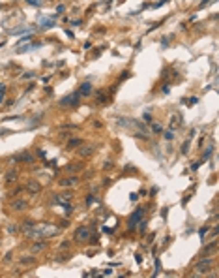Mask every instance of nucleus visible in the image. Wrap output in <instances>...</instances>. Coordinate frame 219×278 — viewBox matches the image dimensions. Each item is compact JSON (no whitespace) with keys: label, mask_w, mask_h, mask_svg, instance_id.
<instances>
[{"label":"nucleus","mask_w":219,"mask_h":278,"mask_svg":"<svg viewBox=\"0 0 219 278\" xmlns=\"http://www.w3.org/2000/svg\"><path fill=\"white\" fill-rule=\"evenodd\" d=\"M15 178H17V171L6 173V182H15Z\"/></svg>","instance_id":"obj_15"},{"label":"nucleus","mask_w":219,"mask_h":278,"mask_svg":"<svg viewBox=\"0 0 219 278\" xmlns=\"http://www.w3.org/2000/svg\"><path fill=\"white\" fill-rule=\"evenodd\" d=\"M26 190H28L30 194H38L39 190H41V184H39L38 180H26Z\"/></svg>","instance_id":"obj_7"},{"label":"nucleus","mask_w":219,"mask_h":278,"mask_svg":"<svg viewBox=\"0 0 219 278\" xmlns=\"http://www.w3.org/2000/svg\"><path fill=\"white\" fill-rule=\"evenodd\" d=\"M129 199H131V201H137V199H139V194H131Z\"/></svg>","instance_id":"obj_29"},{"label":"nucleus","mask_w":219,"mask_h":278,"mask_svg":"<svg viewBox=\"0 0 219 278\" xmlns=\"http://www.w3.org/2000/svg\"><path fill=\"white\" fill-rule=\"evenodd\" d=\"M21 263L23 265H34L36 259H34V257H21Z\"/></svg>","instance_id":"obj_17"},{"label":"nucleus","mask_w":219,"mask_h":278,"mask_svg":"<svg viewBox=\"0 0 219 278\" xmlns=\"http://www.w3.org/2000/svg\"><path fill=\"white\" fill-rule=\"evenodd\" d=\"M81 145V139H71L69 143H67V149H75V147Z\"/></svg>","instance_id":"obj_18"},{"label":"nucleus","mask_w":219,"mask_h":278,"mask_svg":"<svg viewBox=\"0 0 219 278\" xmlns=\"http://www.w3.org/2000/svg\"><path fill=\"white\" fill-rule=\"evenodd\" d=\"M47 248V243L45 241H36L34 244H32V254H38V252H41V250H45Z\"/></svg>","instance_id":"obj_10"},{"label":"nucleus","mask_w":219,"mask_h":278,"mask_svg":"<svg viewBox=\"0 0 219 278\" xmlns=\"http://www.w3.org/2000/svg\"><path fill=\"white\" fill-rule=\"evenodd\" d=\"M79 154H81V156H90V154H92V147H81V149H79Z\"/></svg>","instance_id":"obj_13"},{"label":"nucleus","mask_w":219,"mask_h":278,"mask_svg":"<svg viewBox=\"0 0 219 278\" xmlns=\"http://www.w3.org/2000/svg\"><path fill=\"white\" fill-rule=\"evenodd\" d=\"M187 149H189V141H185L184 145H182V152H187Z\"/></svg>","instance_id":"obj_27"},{"label":"nucleus","mask_w":219,"mask_h":278,"mask_svg":"<svg viewBox=\"0 0 219 278\" xmlns=\"http://www.w3.org/2000/svg\"><path fill=\"white\" fill-rule=\"evenodd\" d=\"M165 139H169V141H170V139H174V132H172V130L165 132Z\"/></svg>","instance_id":"obj_24"},{"label":"nucleus","mask_w":219,"mask_h":278,"mask_svg":"<svg viewBox=\"0 0 219 278\" xmlns=\"http://www.w3.org/2000/svg\"><path fill=\"white\" fill-rule=\"evenodd\" d=\"M217 250V241H212L208 246L204 248V256H208V254H212V252H216Z\"/></svg>","instance_id":"obj_12"},{"label":"nucleus","mask_w":219,"mask_h":278,"mask_svg":"<svg viewBox=\"0 0 219 278\" xmlns=\"http://www.w3.org/2000/svg\"><path fill=\"white\" fill-rule=\"evenodd\" d=\"M77 182H79V177H75V175H73V177L62 178V180H60V186H62V188H67V186H75Z\"/></svg>","instance_id":"obj_8"},{"label":"nucleus","mask_w":219,"mask_h":278,"mask_svg":"<svg viewBox=\"0 0 219 278\" xmlns=\"http://www.w3.org/2000/svg\"><path fill=\"white\" fill-rule=\"evenodd\" d=\"M58 233V228L53 224H45V225H34L32 229H26L25 235L30 237V239H49V237H54Z\"/></svg>","instance_id":"obj_1"},{"label":"nucleus","mask_w":219,"mask_h":278,"mask_svg":"<svg viewBox=\"0 0 219 278\" xmlns=\"http://www.w3.org/2000/svg\"><path fill=\"white\" fill-rule=\"evenodd\" d=\"M152 132H154V133H161V132H163V126H161V124H154V126H152Z\"/></svg>","instance_id":"obj_21"},{"label":"nucleus","mask_w":219,"mask_h":278,"mask_svg":"<svg viewBox=\"0 0 219 278\" xmlns=\"http://www.w3.org/2000/svg\"><path fill=\"white\" fill-rule=\"evenodd\" d=\"M178 126H180V117H172L170 118V130L178 128Z\"/></svg>","instance_id":"obj_16"},{"label":"nucleus","mask_w":219,"mask_h":278,"mask_svg":"<svg viewBox=\"0 0 219 278\" xmlns=\"http://www.w3.org/2000/svg\"><path fill=\"white\" fill-rule=\"evenodd\" d=\"M103 167H105V169H111V167H113V164H111V162H105V165H103Z\"/></svg>","instance_id":"obj_30"},{"label":"nucleus","mask_w":219,"mask_h":278,"mask_svg":"<svg viewBox=\"0 0 219 278\" xmlns=\"http://www.w3.org/2000/svg\"><path fill=\"white\" fill-rule=\"evenodd\" d=\"M11 259H13V254H11V252H10V254H6V257H4V261H6V263H10Z\"/></svg>","instance_id":"obj_26"},{"label":"nucleus","mask_w":219,"mask_h":278,"mask_svg":"<svg viewBox=\"0 0 219 278\" xmlns=\"http://www.w3.org/2000/svg\"><path fill=\"white\" fill-rule=\"evenodd\" d=\"M210 156H212V152H210V150H208V152H204V156H202V158H204V160H208Z\"/></svg>","instance_id":"obj_31"},{"label":"nucleus","mask_w":219,"mask_h":278,"mask_svg":"<svg viewBox=\"0 0 219 278\" xmlns=\"http://www.w3.org/2000/svg\"><path fill=\"white\" fill-rule=\"evenodd\" d=\"M208 231H210V228H208V225H206V228H202L200 231H198V235H200V239H204V235H206V233H208Z\"/></svg>","instance_id":"obj_23"},{"label":"nucleus","mask_w":219,"mask_h":278,"mask_svg":"<svg viewBox=\"0 0 219 278\" xmlns=\"http://www.w3.org/2000/svg\"><path fill=\"white\" fill-rule=\"evenodd\" d=\"M4 96H6V94H0V104L4 102Z\"/></svg>","instance_id":"obj_32"},{"label":"nucleus","mask_w":219,"mask_h":278,"mask_svg":"<svg viewBox=\"0 0 219 278\" xmlns=\"http://www.w3.org/2000/svg\"><path fill=\"white\" fill-rule=\"evenodd\" d=\"M142 216H144V210H142V209H137V210H135V212L129 216V229H135V224H137V222H141Z\"/></svg>","instance_id":"obj_6"},{"label":"nucleus","mask_w":219,"mask_h":278,"mask_svg":"<svg viewBox=\"0 0 219 278\" xmlns=\"http://www.w3.org/2000/svg\"><path fill=\"white\" fill-rule=\"evenodd\" d=\"M13 162H28V164H32V162H34V156L28 154V152H23L21 156H15Z\"/></svg>","instance_id":"obj_11"},{"label":"nucleus","mask_w":219,"mask_h":278,"mask_svg":"<svg viewBox=\"0 0 219 278\" xmlns=\"http://www.w3.org/2000/svg\"><path fill=\"white\" fill-rule=\"evenodd\" d=\"M60 105H62V107H67V105H79V92L69 94V96L62 98V100H60Z\"/></svg>","instance_id":"obj_5"},{"label":"nucleus","mask_w":219,"mask_h":278,"mask_svg":"<svg viewBox=\"0 0 219 278\" xmlns=\"http://www.w3.org/2000/svg\"><path fill=\"white\" fill-rule=\"evenodd\" d=\"M67 248H71V241L69 239H64L60 244H58V250H67Z\"/></svg>","instance_id":"obj_14"},{"label":"nucleus","mask_w":219,"mask_h":278,"mask_svg":"<svg viewBox=\"0 0 219 278\" xmlns=\"http://www.w3.org/2000/svg\"><path fill=\"white\" fill-rule=\"evenodd\" d=\"M212 267H214V259L212 257H208V259H200L197 265H195V272H193V276H198V275H206L208 271H212Z\"/></svg>","instance_id":"obj_2"},{"label":"nucleus","mask_w":219,"mask_h":278,"mask_svg":"<svg viewBox=\"0 0 219 278\" xmlns=\"http://www.w3.org/2000/svg\"><path fill=\"white\" fill-rule=\"evenodd\" d=\"M0 94H6V85L4 83H0Z\"/></svg>","instance_id":"obj_28"},{"label":"nucleus","mask_w":219,"mask_h":278,"mask_svg":"<svg viewBox=\"0 0 219 278\" xmlns=\"http://www.w3.org/2000/svg\"><path fill=\"white\" fill-rule=\"evenodd\" d=\"M66 259H69V254H60V256H58L54 261H56V263H64Z\"/></svg>","instance_id":"obj_19"},{"label":"nucleus","mask_w":219,"mask_h":278,"mask_svg":"<svg viewBox=\"0 0 219 278\" xmlns=\"http://www.w3.org/2000/svg\"><path fill=\"white\" fill-rule=\"evenodd\" d=\"M10 209L15 210V212H23V210L28 209V201H26V199H13V201H11V205H10Z\"/></svg>","instance_id":"obj_4"},{"label":"nucleus","mask_w":219,"mask_h":278,"mask_svg":"<svg viewBox=\"0 0 219 278\" xmlns=\"http://www.w3.org/2000/svg\"><path fill=\"white\" fill-rule=\"evenodd\" d=\"M66 169L71 173V171H77V169H79V165H66Z\"/></svg>","instance_id":"obj_25"},{"label":"nucleus","mask_w":219,"mask_h":278,"mask_svg":"<svg viewBox=\"0 0 219 278\" xmlns=\"http://www.w3.org/2000/svg\"><path fill=\"white\" fill-rule=\"evenodd\" d=\"M8 233H10V235H13V233H17V225H8Z\"/></svg>","instance_id":"obj_22"},{"label":"nucleus","mask_w":219,"mask_h":278,"mask_svg":"<svg viewBox=\"0 0 219 278\" xmlns=\"http://www.w3.org/2000/svg\"><path fill=\"white\" fill-rule=\"evenodd\" d=\"M92 94V85L90 83H82L79 86V96H90Z\"/></svg>","instance_id":"obj_9"},{"label":"nucleus","mask_w":219,"mask_h":278,"mask_svg":"<svg viewBox=\"0 0 219 278\" xmlns=\"http://www.w3.org/2000/svg\"><path fill=\"white\" fill-rule=\"evenodd\" d=\"M73 239H75V243H86V241L90 239V229L86 228V225H79V228L75 229Z\"/></svg>","instance_id":"obj_3"},{"label":"nucleus","mask_w":219,"mask_h":278,"mask_svg":"<svg viewBox=\"0 0 219 278\" xmlns=\"http://www.w3.org/2000/svg\"><path fill=\"white\" fill-rule=\"evenodd\" d=\"M34 225H36V224H34V222H32V220H26L25 224H23V231H26V229H32V228H34Z\"/></svg>","instance_id":"obj_20"}]
</instances>
